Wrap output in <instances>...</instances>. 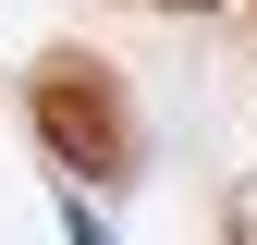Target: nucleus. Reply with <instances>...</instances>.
I'll return each instance as SVG.
<instances>
[{
	"label": "nucleus",
	"instance_id": "1",
	"mask_svg": "<svg viewBox=\"0 0 257 245\" xmlns=\"http://www.w3.org/2000/svg\"><path fill=\"white\" fill-rule=\"evenodd\" d=\"M86 86H98V74H49L37 110H49V135L74 147L86 172H110V160H122V122H110V98H86Z\"/></svg>",
	"mask_w": 257,
	"mask_h": 245
},
{
	"label": "nucleus",
	"instance_id": "2",
	"mask_svg": "<svg viewBox=\"0 0 257 245\" xmlns=\"http://www.w3.org/2000/svg\"><path fill=\"white\" fill-rule=\"evenodd\" d=\"M159 13H184V0H159Z\"/></svg>",
	"mask_w": 257,
	"mask_h": 245
}]
</instances>
